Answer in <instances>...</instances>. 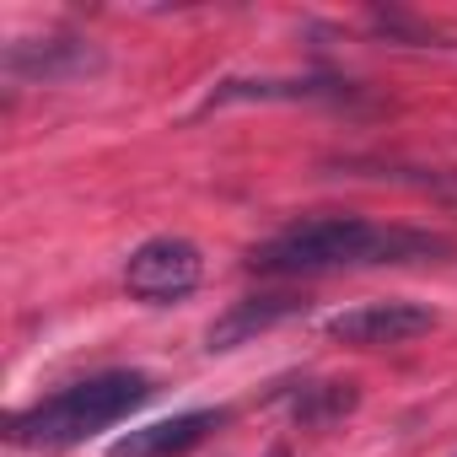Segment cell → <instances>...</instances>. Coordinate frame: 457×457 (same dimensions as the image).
<instances>
[{
	"mask_svg": "<svg viewBox=\"0 0 457 457\" xmlns=\"http://www.w3.org/2000/svg\"><path fill=\"white\" fill-rule=\"evenodd\" d=\"M452 243L414 226H377L361 215H312L296 220L270 243L248 253L253 275H334V270H371V264H420V259H446Z\"/></svg>",
	"mask_w": 457,
	"mask_h": 457,
	"instance_id": "obj_1",
	"label": "cell"
},
{
	"mask_svg": "<svg viewBox=\"0 0 457 457\" xmlns=\"http://www.w3.org/2000/svg\"><path fill=\"white\" fill-rule=\"evenodd\" d=\"M151 377L145 371H97V377H81L49 398H38L33 409L12 414L6 436L17 446H44V452H65V446H81L92 436H103L108 425L129 420L140 403H151Z\"/></svg>",
	"mask_w": 457,
	"mask_h": 457,
	"instance_id": "obj_2",
	"label": "cell"
},
{
	"mask_svg": "<svg viewBox=\"0 0 457 457\" xmlns=\"http://www.w3.org/2000/svg\"><path fill=\"white\" fill-rule=\"evenodd\" d=\"M0 71L17 87H76L108 71L103 44L76 38V33H49V38H17L0 54Z\"/></svg>",
	"mask_w": 457,
	"mask_h": 457,
	"instance_id": "obj_3",
	"label": "cell"
},
{
	"mask_svg": "<svg viewBox=\"0 0 457 457\" xmlns=\"http://www.w3.org/2000/svg\"><path fill=\"white\" fill-rule=\"evenodd\" d=\"M204 280V253L188 243V237H145L129 259H124V291L135 302H151V307H167V302H183L188 291H199Z\"/></svg>",
	"mask_w": 457,
	"mask_h": 457,
	"instance_id": "obj_4",
	"label": "cell"
},
{
	"mask_svg": "<svg viewBox=\"0 0 457 457\" xmlns=\"http://www.w3.org/2000/svg\"><path fill=\"white\" fill-rule=\"evenodd\" d=\"M441 318L430 312V307H420V302H361V307H345V312H334L328 323H323V334L328 339H339V345H361V350H377V345H403V339H420V334H430Z\"/></svg>",
	"mask_w": 457,
	"mask_h": 457,
	"instance_id": "obj_5",
	"label": "cell"
},
{
	"mask_svg": "<svg viewBox=\"0 0 457 457\" xmlns=\"http://www.w3.org/2000/svg\"><path fill=\"white\" fill-rule=\"evenodd\" d=\"M220 425H226V409H188V414H172V420H156V425L119 436L108 446V457H183Z\"/></svg>",
	"mask_w": 457,
	"mask_h": 457,
	"instance_id": "obj_6",
	"label": "cell"
},
{
	"mask_svg": "<svg viewBox=\"0 0 457 457\" xmlns=\"http://www.w3.org/2000/svg\"><path fill=\"white\" fill-rule=\"evenodd\" d=\"M307 302L302 296H243V302H232L215 323H210V334H204V350H237V345H248L253 334H270V328H280L286 318H296Z\"/></svg>",
	"mask_w": 457,
	"mask_h": 457,
	"instance_id": "obj_7",
	"label": "cell"
},
{
	"mask_svg": "<svg viewBox=\"0 0 457 457\" xmlns=\"http://www.w3.org/2000/svg\"><path fill=\"white\" fill-rule=\"evenodd\" d=\"M275 97H280V103L339 97V81H318V76H307V81H220L204 108H226V103H275Z\"/></svg>",
	"mask_w": 457,
	"mask_h": 457,
	"instance_id": "obj_8",
	"label": "cell"
},
{
	"mask_svg": "<svg viewBox=\"0 0 457 457\" xmlns=\"http://www.w3.org/2000/svg\"><path fill=\"white\" fill-rule=\"evenodd\" d=\"M355 403H361L355 382H307V387L291 398V420H296V425H307V430H323V425L345 420Z\"/></svg>",
	"mask_w": 457,
	"mask_h": 457,
	"instance_id": "obj_9",
	"label": "cell"
},
{
	"mask_svg": "<svg viewBox=\"0 0 457 457\" xmlns=\"http://www.w3.org/2000/svg\"><path fill=\"white\" fill-rule=\"evenodd\" d=\"M270 457H291V452H286V446H275V452H270Z\"/></svg>",
	"mask_w": 457,
	"mask_h": 457,
	"instance_id": "obj_10",
	"label": "cell"
}]
</instances>
